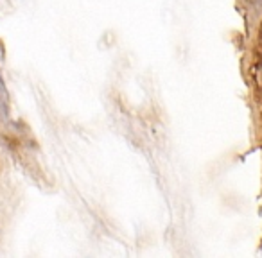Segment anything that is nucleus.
I'll return each instance as SVG.
<instances>
[]
</instances>
